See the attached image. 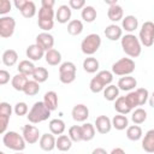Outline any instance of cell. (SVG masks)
<instances>
[{
	"mask_svg": "<svg viewBox=\"0 0 154 154\" xmlns=\"http://www.w3.org/2000/svg\"><path fill=\"white\" fill-rule=\"evenodd\" d=\"M37 24H38L40 29L43 30V32H47V31H49V30L53 29L54 20H37Z\"/></svg>",
	"mask_w": 154,
	"mask_h": 154,
	"instance_id": "48",
	"label": "cell"
},
{
	"mask_svg": "<svg viewBox=\"0 0 154 154\" xmlns=\"http://www.w3.org/2000/svg\"><path fill=\"white\" fill-rule=\"evenodd\" d=\"M55 1L54 0H42L41 1V6L42 7H47V8H53Z\"/></svg>",
	"mask_w": 154,
	"mask_h": 154,
	"instance_id": "54",
	"label": "cell"
},
{
	"mask_svg": "<svg viewBox=\"0 0 154 154\" xmlns=\"http://www.w3.org/2000/svg\"><path fill=\"white\" fill-rule=\"evenodd\" d=\"M149 105H150V107L154 108V91H153V94L149 96Z\"/></svg>",
	"mask_w": 154,
	"mask_h": 154,
	"instance_id": "58",
	"label": "cell"
},
{
	"mask_svg": "<svg viewBox=\"0 0 154 154\" xmlns=\"http://www.w3.org/2000/svg\"><path fill=\"white\" fill-rule=\"evenodd\" d=\"M138 36H140L138 40H140L141 45H143L144 47L153 46V43H154V23L150 20L144 22L141 26Z\"/></svg>",
	"mask_w": 154,
	"mask_h": 154,
	"instance_id": "6",
	"label": "cell"
},
{
	"mask_svg": "<svg viewBox=\"0 0 154 154\" xmlns=\"http://www.w3.org/2000/svg\"><path fill=\"white\" fill-rule=\"evenodd\" d=\"M69 6L72 10H83L85 7V1L84 0H70Z\"/></svg>",
	"mask_w": 154,
	"mask_h": 154,
	"instance_id": "51",
	"label": "cell"
},
{
	"mask_svg": "<svg viewBox=\"0 0 154 154\" xmlns=\"http://www.w3.org/2000/svg\"><path fill=\"white\" fill-rule=\"evenodd\" d=\"M0 114L11 117L12 114V106L8 102H0Z\"/></svg>",
	"mask_w": 154,
	"mask_h": 154,
	"instance_id": "49",
	"label": "cell"
},
{
	"mask_svg": "<svg viewBox=\"0 0 154 154\" xmlns=\"http://www.w3.org/2000/svg\"><path fill=\"white\" fill-rule=\"evenodd\" d=\"M10 118H11V117L1 116V114H0V132H1V134H5V132H6V129H7Z\"/></svg>",
	"mask_w": 154,
	"mask_h": 154,
	"instance_id": "52",
	"label": "cell"
},
{
	"mask_svg": "<svg viewBox=\"0 0 154 154\" xmlns=\"http://www.w3.org/2000/svg\"><path fill=\"white\" fill-rule=\"evenodd\" d=\"M18 73H22V75H25L26 77L28 76H32L36 66L30 61V60H22L19 64H18Z\"/></svg>",
	"mask_w": 154,
	"mask_h": 154,
	"instance_id": "26",
	"label": "cell"
},
{
	"mask_svg": "<svg viewBox=\"0 0 154 154\" xmlns=\"http://www.w3.org/2000/svg\"><path fill=\"white\" fill-rule=\"evenodd\" d=\"M122 26H123V29L125 30V31H128V32H132V31H135L136 29H137V26H138V20H137V18L135 17V16H126V17H124L123 18V20H122Z\"/></svg>",
	"mask_w": 154,
	"mask_h": 154,
	"instance_id": "21",
	"label": "cell"
},
{
	"mask_svg": "<svg viewBox=\"0 0 154 154\" xmlns=\"http://www.w3.org/2000/svg\"><path fill=\"white\" fill-rule=\"evenodd\" d=\"M25 54H26V57L29 58V60L37 61V60H40V59H42V58L45 57L46 52H45L40 46H37L36 43H34V45L28 46V48H26V51H25Z\"/></svg>",
	"mask_w": 154,
	"mask_h": 154,
	"instance_id": "13",
	"label": "cell"
},
{
	"mask_svg": "<svg viewBox=\"0 0 154 154\" xmlns=\"http://www.w3.org/2000/svg\"><path fill=\"white\" fill-rule=\"evenodd\" d=\"M142 135H143V132H142L141 126H138L136 124L131 125V126H129L126 129V137L130 141H138V140H141Z\"/></svg>",
	"mask_w": 154,
	"mask_h": 154,
	"instance_id": "33",
	"label": "cell"
},
{
	"mask_svg": "<svg viewBox=\"0 0 154 154\" xmlns=\"http://www.w3.org/2000/svg\"><path fill=\"white\" fill-rule=\"evenodd\" d=\"M69 137L71 138L72 142H81V141H83L81 125H72L69 129Z\"/></svg>",
	"mask_w": 154,
	"mask_h": 154,
	"instance_id": "39",
	"label": "cell"
},
{
	"mask_svg": "<svg viewBox=\"0 0 154 154\" xmlns=\"http://www.w3.org/2000/svg\"><path fill=\"white\" fill-rule=\"evenodd\" d=\"M18 61V54L14 49H6L2 53V63L6 66H13Z\"/></svg>",
	"mask_w": 154,
	"mask_h": 154,
	"instance_id": "28",
	"label": "cell"
},
{
	"mask_svg": "<svg viewBox=\"0 0 154 154\" xmlns=\"http://www.w3.org/2000/svg\"><path fill=\"white\" fill-rule=\"evenodd\" d=\"M51 116V111L47 108L43 101H37L32 105L31 109L26 114V118L32 124H38L45 120H47Z\"/></svg>",
	"mask_w": 154,
	"mask_h": 154,
	"instance_id": "2",
	"label": "cell"
},
{
	"mask_svg": "<svg viewBox=\"0 0 154 154\" xmlns=\"http://www.w3.org/2000/svg\"><path fill=\"white\" fill-rule=\"evenodd\" d=\"M125 100H126L128 105L131 107V109L135 108V107H137V106H140V103H138V97H137L136 91H129V93L125 95Z\"/></svg>",
	"mask_w": 154,
	"mask_h": 154,
	"instance_id": "44",
	"label": "cell"
},
{
	"mask_svg": "<svg viewBox=\"0 0 154 154\" xmlns=\"http://www.w3.org/2000/svg\"><path fill=\"white\" fill-rule=\"evenodd\" d=\"M105 36L109 41H117L123 37V29L116 24H111L105 29Z\"/></svg>",
	"mask_w": 154,
	"mask_h": 154,
	"instance_id": "16",
	"label": "cell"
},
{
	"mask_svg": "<svg viewBox=\"0 0 154 154\" xmlns=\"http://www.w3.org/2000/svg\"><path fill=\"white\" fill-rule=\"evenodd\" d=\"M12 4L8 0H0V14L4 17V14L8 13L11 11Z\"/></svg>",
	"mask_w": 154,
	"mask_h": 154,
	"instance_id": "50",
	"label": "cell"
},
{
	"mask_svg": "<svg viewBox=\"0 0 154 154\" xmlns=\"http://www.w3.org/2000/svg\"><path fill=\"white\" fill-rule=\"evenodd\" d=\"M16 29V20L10 16H4L0 18V36L2 38H8L13 35Z\"/></svg>",
	"mask_w": 154,
	"mask_h": 154,
	"instance_id": "7",
	"label": "cell"
},
{
	"mask_svg": "<svg viewBox=\"0 0 154 154\" xmlns=\"http://www.w3.org/2000/svg\"><path fill=\"white\" fill-rule=\"evenodd\" d=\"M22 135H23L25 142L29 143V144H34L37 141H40V138H41L40 137V130L35 125H30V124L23 126Z\"/></svg>",
	"mask_w": 154,
	"mask_h": 154,
	"instance_id": "8",
	"label": "cell"
},
{
	"mask_svg": "<svg viewBox=\"0 0 154 154\" xmlns=\"http://www.w3.org/2000/svg\"><path fill=\"white\" fill-rule=\"evenodd\" d=\"M71 7L69 5H61L58 7L57 12H55V18L60 24H65L67 22H70L71 18Z\"/></svg>",
	"mask_w": 154,
	"mask_h": 154,
	"instance_id": "14",
	"label": "cell"
},
{
	"mask_svg": "<svg viewBox=\"0 0 154 154\" xmlns=\"http://www.w3.org/2000/svg\"><path fill=\"white\" fill-rule=\"evenodd\" d=\"M0 154H5V153H4V152H0Z\"/></svg>",
	"mask_w": 154,
	"mask_h": 154,
	"instance_id": "60",
	"label": "cell"
},
{
	"mask_svg": "<svg viewBox=\"0 0 154 154\" xmlns=\"http://www.w3.org/2000/svg\"><path fill=\"white\" fill-rule=\"evenodd\" d=\"M7 82H10V72L6 70H0V84L5 85Z\"/></svg>",
	"mask_w": 154,
	"mask_h": 154,
	"instance_id": "53",
	"label": "cell"
},
{
	"mask_svg": "<svg viewBox=\"0 0 154 154\" xmlns=\"http://www.w3.org/2000/svg\"><path fill=\"white\" fill-rule=\"evenodd\" d=\"M96 10L93 7V6H85L83 10H82V12H81V17H82V19L84 20V22H87V23H91V22H94L95 19H96Z\"/></svg>",
	"mask_w": 154,
	"mask_h": 154,
	"instance_id": "34",
	"label": "cell"
},
{
	"mask_svg": "<svg viewBox=\"0 0 154 154\" xmlns=\"http://www.w3.org/2000/svg\"><path fill=\"white\" fill-rule=\"evenodd\" d=\"M142 149L149 154L154 153V129L148 130L142 138Z\"/></svg>",
	"mask_w": 154,
	"mask_h": 154,
	"instance_id": "17",
	"label": "cell"
},
{
	"mask_svg": "<svg viewBox=\"0 0 154 154\" xmlns=\"http://www.w3.org/2000/svg\"><path fill=\"white\" fill-rule=\"evenodd\" d=\"M82 128V138L83 141H91L95 137V126L90 123H84L81 125Z\"/></svg>",
	"mask_w": 154,
	"mask_h": 154,
	"instance_id": "32",
	"label": "cell"
},
{
	"mask_svg": "<svg viewBox=\"0 0 154 154\" xmlns=\"http://www.w3.org/2000/svg\"><path fill=\"white\" fill-rule=\"evenodd\" d=\"M83 31V23L79 19H72L67 24V32L72 36H77Z\"/></svg>",
	"mask_w": 154,
	"mask_h": 154,
	"instance_id": "31",
	"label": "cell"
},
{
	"mask_svg": "<svg viewBox=\"0 0 154 154\" xmlns=\"http://www.w3.org/2000/svg\"><path fill=\"white\" fill-rule=\"evenodd\" d=\"M100 67L99 60L94 57H88L83 60V69L88 73H95Z\"/></svg>",
	"mask_w": 154,
	"mask_h": 154,
	"instance_id": "22",
	"label": "cell"
},
{
	"mask_svg": "<svg viewBox=\"0 0 154 154\" xmlns=\"http://www.w3.org/2000/svg\"><path fill=\"white\" fill-rule=\"evenodd\" d=\"M114 109L118 112V114H128L131 112V107L128 105L125 96H119L114 102Z\"/></svg>",
	"mask_w": 154,
	"mask_h": 154,
	"instance_id": "27",
	"label": "cell"
},
{
	"mask_svg": "<svg viewBox=\"0 0 154 154\" xmlns=\"http://www.w3.org/2000/svg\"><path fill=\"white\" fill-rule=\"evenodd\" d=\"M112 126L119 131L125 130L129 128V119L124 114H117L112 119Z\"/></svg>",
	"mask_w": 154,
	"mask_h": 154,
	"instance_id": "23",
	"label": "cell"
},
{
	"mask_svg": "<svg viewBox=\"0 0 154 154\" xmlns=\"http://www.w3.org/2000/svg\"><path fill=\"white\" fill-rule=\"evenodd\" d=\"M103 97L107 101H116L119 97V88L118 85L109 84L103 89Z\"/></svg>",
	"mask_w": 154,
	"mask_h": 154,
	"instance_id": "29",
	"label": "cell"
},
{
	"mask_svg": "<svg viewBox=\"0 0 154 154\" xmlns=\"http://www.w3.org/2000/svg\"><path fill=\"white\" fill-rule=\"evenodd\" d=\"M38 146L45 152H52L57 147V140H55L53 134L46 132V134L41 135V138L38 141Z\"/></svg>",
	"mask_w": 154,
	"mask_h": 154,
	"instance_id": "11",
	"label": "cell"
},
{
	"mask_svg": "<svg viewBox=\"0 0 154 154\" xmlns=\"http://www.w3.org/2000/svg\"><path fill=\"white\" fill-rule=\"evenodd\" d=\"M72 147V141L67 135H60L57 138V148L60 152H67Z\"/></svg>",
	"mask_w": 154,
	"mask_h": 154,
	"instance_id": "30",
	"label": "cell"
},
{
	"mask_svg": "<svg viewBox=\"0 0 154 154\" xmlns=\"http://www.w3.org/2000/svg\"><path fill=\"white\" fill-rule=\"evenodd\" d=\"M13 111H14V113H16L17 116H19V117L25 116V114H28V105H26L25 102H23V101L17 102V103L14 105Z\"/></svg>",
	"mask_w": 154,
	"mask_h": 154,
	"instance_id": "46",
	"label": "cell"
},
{
	"mask_svg": "<svg viewBox=\"0 0 154 154\" xmlns=\"http://www.w3.org/2000/svg\"><path fill=\"white\" fill-rule=\"evenodd\" d=\"M120 45H122V48H123L124 53L126 55H129L130 58H137V57H140V54L142 52L140 40L132 34L124 35L120 38Z\"/></svg>",
	"mask_w": 154,
	"mask_h": 154,
	"instance_id": "1",
	"label": "cell"
},
{
	"mask_svg": "<svg viewBox=\"0 0 154 154\" xmlns=\"http://www.w3.org/2000/svg\"><path fill=\"white\" fill-rule=\"evenodd\" d=\"M28 82H29L28 77H26L25 75H22V73L14 75V76L12 77V79H11V84H12L13 89L17 90V91H23Z\"/></svg>",
	"mask_w": 154,
	"mask_h": 154,
	"instance_id": "19",
	"label": "cell"
},
{
	"mask_svg": "<svg viewBox=\"0 0 154 154\" xmlns=\"http://www.w3.org/2000/svg\"><path fill=\"white\" fill-rule=\"evenodd\" d=\"M135 71V61L131 58H122L112 65V73L117 76H130Z\"/></svg>",
	"mask_w": 154,
	"mask_h": 154,
	"instance_id": "5",
	"label": "cell"
},
{
	"mask_svg": "<svg viewBox=\"0 0 154 154\" xmlns=\"http://www.w3.org/2000/svg\"><path fill=\"white\" fill-rule=\"evenodd\" d=\"M65 129H66L65 123L61 119L55 118V119H52L49 122V130H51V134H53V135H59L60 136V135L64 134Z\"/></svg>",
	"mask_w": 154,
	"mask_h": 154,
	"instance_id": "24",
	"label": "cell"
},
{
	"mask_svg": "<svg viewBox=\"0 0 154 154\" xmlns=\"http://www.w3.org/2000/svg\"><path fill=\"white\" fill-rule=\"evenodd\" d=\"M91 154H108V153L106 152V149L99 147V148H95V149L91 152Z\"/></svg>",
	"mask_w": 154,
	"mask_h": 154,
	"instance_id": "56",
	"label": "cell"
},
{
	"mask_svg": "<svg viewBox=\"0 0 154 154\" xmlns=\"http://www.w3.org/2000/svg\"><path fill=\"white\" fill-rule=\"evenodd\" d=\"M89 88H90V90L93 91V93H100V91H103V89L106 88V85L101 82V79L97 77V76H95V77H93L91 78V81H90V83H89Z\"/></svg>",
	"mask_w": 154,
	"mask_h": 154,
	"instance_id": "40",
	"label": "cell"
},
{
	"mask_svg": "<svg viewBox=\"0 0 154 154\" xmlns=\"http://www.w3.org/2000/svg\"><path fill=\"white\" fill-rule=\"evenodd\" d=\"M131 119H132V122H134L136 125H140V124H142V123L146 122V119H147V112H146L143 108L138 107V108H136V109L132 112Z\"/></svg>",
	"mask_w": 154,
	"mask_h": 154,
	"instance_id": "36",
	"label": "cell"
},
{
	"mask_svg": "<svg viewBox=\"0 0 154 154\" xmlns=\"http://www.w3.org/2000/svg\"><path fill=\"white\" fill-rule=\"evenodd\" d=\"M65 72H76V65L72 61H65L60 64L59 73H65Z\"/></svg>",
	"mask_w": 154,
	"mask_h": 154,
	"instance_id": "47",
	"label": "cell"
},
{
	"mask_svg": "<svg viewBox=\"0 0 154 154\" xmlns=\"http://www.w3.org/2000/svg\"><path fill=\"white\" fill-rule=\"evenodd\" d=\"M14 154H23V153H22V152H16Z\"/></svg>",
	"mask_w": 154,
	"mask_h": 154,
	"instance_id": "59",
	"label": "cell"
},
{
	"mask_svg": "<svg viewBox=\"0 0 154 154\" xmlns=\"http://www.w3.org/2000/svg\"><path fill=\"white\" fill-rule=\"evenodd\" d=\"M96 76L101 79V82H102L106 87L109 85V84L112 83V81H113V73H112L111 71H107V70H102V71L97 72Z\"/></svg>",
	"mask_w": 154,
	"mask_h": 154,
	"instance_id": "42",
	"label": "cell"
},
{
	"mask_svg": "<svg viewBox=\"0 0 154 154\" xmlns=\"http://www.w3.org/2000/svg\"><path fill=\"white\" fill-rule=\"evenodd\" d=\"M109 154H125V152H124V149H123V148L117 147V148H113V149H112V152H111Z\"/></svg>",
	"mask_w": 154,
	"mask_h": 154,
	"instance_id": "57",
	"label": "cell"
},
{
	"mask_svg": "<svg viewBox=\"0 0 154 154\" xmlns=\"http://www.w3.org/2000/svg\"><path fill=\"white\" fill-rule=\"evenodd\" d=\"M43 102L51 112L55 111L58 108V95H57V93L53 91V90L47 91L43 96Z\"/></svg>",
	"mask_w": 154,
	"mask_h": 154,
	"instance_id": "18",
	"label": "cell"
},
{
	"mask_svg": "<svg viewBox=\"0 0 154 154\" xmlns=\"http://www.w3.org/2000/svg\"><path fill=\"white\" fill-rule=\"evenodd\" d=\"M40 91V83H37L36 81H29L23 90V93L26 95V96H34L36 95L37 93Z\"/></svg>",
	"mask_w": 154,
	"mask_h": 154,
	"instance_id": "38",
	"label": "cell"
},
{
	"mask_svg": "<svg viewBox=\"0 0 154 154\" xmlns=\"http://www.w3.org/2000/svg\"><path fill=\"white\" fill-rule=\"evenodd\" d=\"M54 11L53 8H47V7H42L38 10V20H53L54 18Z\"/></svg>",
	"mask_w": 154,
	"mask_h": 154,
	"instance_id": "41",
	"label": "cell"
},
{
	"mask_svg": "<svg viewBox=\"0 0 154 154\" xmlns=\"http://www.w3.org/2000/svg\"><path fill=\"white\" fill-rule=\"evenodd\" d=\"M135 91H136V94H137L140 106H143V105L148 101V99H149V93H148V90H147L146 88H138V89H136Z\"/></svg>",
	"mask_w": 154,
	"mask_h": 154,
	"instance_id": "43",
	"label": "cell"
},
{
	"mask_svg": "<svg viewBox=\"0 0 154 154\" xmlns=\"http://www.w3.org/2000/svg\"><path fill=\"white\" fill-rule=\"evenodd\" d=\"M94 126H95V129L99 134L106 135L112 129V120L107 116H99L95 119V125Z\"/></svg>",
	"mask_w": 154,
	"mask_h": 154,
	"instance_id": "10",
	"label": "cell"
},
{
	"mask_svg": "<svg viewBox=\"0 0 154 154\" xmlns=\"http://www.w3.org/2000/svg\"><path fill=\"white\" fill-rule=\"evenodd\" d=\"M31 77L37 83H43V82H46L48 79V71H47V69H45L42 66H38V67L35 69V71H34Z\"/></svg>",
	"mask_w": 154,
	"mask_h": 154,
	"instance_id": "35",
	"label": "cell"
},
{
	"mask_svg": "<svg viewBox=\"0 0 154 154\" xmlns=\"http://www.w3.org/2000/svg\"><path fill=\"white\" fill-rule=\"evenodd\" d=\"M117 85H118L119 90L131 91V90L137 85V81H136V78L132 77V76H124V77L119 78Z\"/></svg>",
	"mask_w": 154,
	"mask_h": 154,
	"instance_id": "15",
	"label": "cell"
},
{
	"mask_svg": "<svg viewBox=\"0 0 154 154\" xmlns=\"http://www.w3.org/2000/svg\"><path fill=\"white\" fill-rule=\"evenodd\" d=\"M45 59H46V63H47L48 65L55 66V65L60 64V61H61V54H60L59 51H57V49L53 48V49L46 52Z\"/></svg>",
	"mask_w": 154,
	"mask_h": 154,
	"instance_id": "25",
	"label": "cell"
},
{
	"mask_svg": "<svg viewBox=\"0 0 154 154\" xmlns=\"http://www.w3.org/2000/svg\"><path fill=\"white\" fill-rule=\"evenodd\" d=\"M71 116H72L73 120H76V122H85L87 118L89 117V109L85 105L78 103L72 108Z\"/></svg>",
	"mask_w": 154,
	"mask_h": 154,
	"instance_id": "12",
	"label": "cell"
},
{
	"mask_svg": "<svg viewBox=\"0 0 154 154\" xmlns=\"http://www.w3.org/2000/svg\"><path fill=\"white\" fill-rule=\"evenodd\" d=\"M20 13L24 18H32L36 14V5L34 1H26L25 6L20 10Z\"/></svg>",
	"mask_w": 154,
	"mask_h": 154,
	"instance_id": "37",
	"label": "cell"
},
{
	"mask_svg": "<svg viewBox=\"0 0 154 154\" xmlns=\"http://www.w3.org/2000/svg\"><path fill=\"white\" fill-rule=\"evenodd\" d=\"M37 46H40L45 52H48L53 49L54 46V37L49 32H41L36 36V42Z\"/></svg>",
	"mask_w": 154,
	"mask_h": 154,
	"instance_id": "9",
	"label": "cell"
},
{
	"mask_svg": "<svg viewBox=\"0 0 154 154\" xmlns=\"http://www.w3.org/2000/svg\"><path fill=\"white\" fill-rule=\"evenodd\" d=\"M26 1L28 0H14V2H13V5L16 6V8L17 10H22L24 6H25V4H26Z\"/></svg>",
	"mask_w": 154,
	"mask_h": 154,
	"instance_id": "55",
	"label": "cell"
},
{
	"mask_svg": "<svg viewBox=\"0 0 154 154\" xmlns=\"http://www.w3.org/2000/svg\"><path fill=\"white\" fill-rule=\"evenodd\" d=\"M59 79L64 84H70L76 79V72H65V73H59Z\"/></svg>",
	"mask_w": 154,
	"mask_h": 154,
	"instance_id": "45",
	"label": "cell"
},
{
	"mask_svg": "<svg viewBox=\"0 0 154 154\" xmlns=\"http://www.w3.org/2000/svg\"><path fill=\"white\" fill-rule=\"evenodd\" d=\"M2 143L6 148L14 152H22L25 149V140L23 135H19L16 131H7L2 136Z\"/></svg>",
	"mask_w": 154,
	"mask_h": 154,
	"instance_id": "3",
	"label": "cell"
},
{
	"mask_svg": "<svg viewBox=\"0 0 154 154\" xmlns=\"http://www.w3.org/2000/svg\"><path fill=\"white\" fill-rule=\"evenodd\" d=\"M100 46H101V37L97 34H89L81 42V49L85 55H93L99 51Z\"/></svg>",
	"mask_w": 154,
	"mask_h": 154,
	"instance_id": "4",
	"label": "cell"
},
{
	"mask_svg": "<svg viewBox=\"0 0 154 154\" xmlns=\"http://www.w3.org/2000/svg\"><path fill=\"white\" fill-rule=\"evenodd\" d=\"M123 16H124V11L123 7L119 6L118 4L114 6H109L108 11H107V17L109 20L112 22H118V20H123Z\"/></svg>",
	"mask_w": 154,
	"mask_h": 154,
	"instance_id": "20",
	"label": "cell"
}]
</instances>
